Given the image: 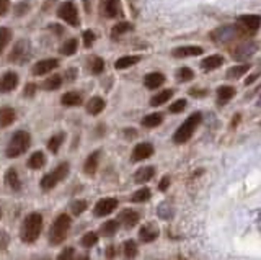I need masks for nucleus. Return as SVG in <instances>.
<instances>
[{
    "mask_svg": "<svg viewBox=\"0 0 261 260\" xmlns=\"http://www.w3.org/2000/svg\"><path fill=\"white\" fill-rule=\"evenodd\" d=\"M41 229H43V216L39 213H30L27 218H24L23 226H21V241L27 244H33L35 241H38Z\"/></svg>",
    "mask_w": 261,
    "mask_h": 260,
    "instance_id": "1",
    "label": "nucleus"
},
{
    "mask_svg": "<svg viewBox=\"0 0 261 260\" xmlns=\"http://www.w3.org/2000/svg\"><path fill=\"white\" fill-rule=\"evenodd\" d=\"M31 146V136L30 133L27 131H16L12 134L10 137V143H8L7 146V157L10 159H15L21 156V154H24L28 151V148Z\"/></svg>",
    "mask_w": 261,
    "mask_h": 260,
    "instance_id": "2",
    "label": "nucleus"
},
{
    "mask_svg": "<svg viewBox=\"0 0 261 260\" xmlns=\"http://www.w3.org/2000/svg\"><path fill=\"white\" fill-rule=\"evenodd\" d=\"M202 121V115L198 111V113H193L190 118L185 120V123L179 126L175 134H173V143L176 144H185L188 139H191V136L194 134V131L198 129V126L201 125Z\"/></svg>",
    "mask_w": 261,
    "mask_h": 260,
    "instance_id": "3",
    "label": "nucleus"
},
{
    "mask_svg": "<svg viewBox=\"0 0 261 260\" xmlns=\"http://www.w3.org/2000/svg\"><path fill=\"white\" fill-rule=\"evenodd\" d=\"M70 223L72 221L69 215H59L56 218V221L51 226V231H49V242H51L53 246H59V244L65 241L70 229Z\"/></svg>",
    "mask_w": 261,
    "mask_h": 260,
    "instance_id": "4",
    "label": "nucleus"
},
{
    "mask_svg": "<svg viewBox=\"0 0 261 260\" xmlns=\"http://www.w3.org/2000/svg\"><path fill=\"white\" fill-rule=\"evenodd\" d=\"M245 35H248V33L240 25H227V27H220L212 31L211 38H212V41H216V43H228Z\"/></svg>",
    "mask_w": 261,
    "mask_h": 260,
    "instance_id": "5",
    "label": "nucleus"
},
{
    "mask_svg": "<svg viewBox=\"0 0 261 260\" xmlns=\"http://www.w3.org/2000/svg\"><path fill=\"white\" fill-rule=\"evenodd\" d=\"M69 170H70V167H69V164L67 162H62L61 166H57L53 172H49V174H46L43 178H41V188H43L44 192H49V190H53L54 186L59 183V182H62L65 177L69 175Z\"/></svg>",
    "mask_w": 261,
    "mask_h": 260,
    "instance_id": "6",
    "label": "nucleus"
},
{
    "mask_svg": "<svg viewBox=\"0 0 261 260\" xmlns=\"http://www.w3.org/2000/svg\"><path fill=\"white\" fill-rule=\"evenodd\" d=\"M57 15L59 18L64 20L65 23H69L70 27H79V10H77V5L67 0V2L61 4L59 10H57Z\"/></svg>",
    "mask_w": 261,
    "mask_h": 260,
    "instance_id": "7",
    "label": "nucleus"
},
{
    "mask_svg": "<svg viewBox=\"0 0 261 260\" xmlns=\"http://www.w3.org/2000/svg\"><path fill=\"white\" fill-rule=\"evenodd\" d=\"M30 53H31V44L27 41V39H21V41L15 44L10 56H8V59L12 62H24L30 56Z\"/></svg>",
    "mask_w": 261,
    "mask_h": 260,
    "instance_id": "8",
    "label": "nucleus"
},
{
    "mask_svg": "<svg viewBox=\"0 0 261 260\" xmlns=\"http://www.w3.org/2000/svg\"><path fill=\"white\" fill-rule=\"evenodd\" d=\"M239 25L248 35L256 33L261 27V15H242V17H239Z\"/></svg>",
    "mask_w": 261,
    "mask_h": 260,
    "instance_id": "9",
    "label": "nucleus"
},
{
    "mask_svg": "<svg viewBox=\"0 0 261 260\" xmlns=\"http://www.w3.org/2000/svg\"><path fill=\"white\" fill-rule=\"evenodd\" d=\"M116 208H118V200L116 198H103L95 205L93 213L98 218H103V216L111 215Z\"/></svg>",
    "mask_w": 261,
    "mask_h": 260,
    "instance_id": "10",
    "label": "nucleus"
},
{
    "mask_svg": "<svg viewBox=\"0 0 261 260\" xmlns=\"http://www.w3.org/2000/svg\"><path fill=\"white\" fill-rule=\"evenodd\" d=\"M18 85V76L13 70H8L0 76V93H8Z\"/></svg>",
    "mask_w": 261,
    "mask_h": 260,
    "instance_id": "11",
    "label": "nucleus"
},
{
    "mask_svg": "<svg viewBox=\"0 0 261 260\" xmlns=\"http://www.w3.org/2000/svg\"><path fill=\"white\" fill-rule=\"evenodd\" d=\"M256 51H258V44H256V43H253V41H250V43H243L242 46L235 48L233 58H235L237 61H245V59L251 58V56L255 54Z\"/></svg>",
    "mask_w": 261,
    "mask_h": 260,
    "instance_id": "12",
    "label": "nucleus"
},
{
    "mask_svg": "<svg viewBox=\"0 0 261 260\" xmlns=\"http://www.w3.org/2000/svg\"><path fill=\"white\" fill-rule=\"evenodd\" d=\"M153 154V146L150 143H139L133 151V162H141L149 159Z\"/></svg>",
    "mask_w": 261,
    "mask_h": 260,
    "instance_id": "13",
    "label": "nucleus"
},
{
    "mask_svg": "<svg viewBox=\"0 0 261 260\" xmlns=\"http://www.w3.org/2000/svg\"><path fill=\"white\" fill-rule=\"evenodd\" d=\"M59 66V61L57 59H43V61H38L35 66H33V74L35 76H44L53 72L54 69H57Z\"/></svg>",
    "mask_w": 261,
    "mask_h": 260,
    "instance_id": "14",
    "label": "nucleus"
},
{
    "mask_svg": "<svg viewBox=\"0 0 261 260\" xmlns=\"http://www.w3.org/2000/svg\"><path fill=\"white\" fill-rule=\"evenodd\" d=\"M139 219H141V215H139L137 211H134V209H124V211H121V213H119V221H121L122 226L126 227V229L134 227L139 223Z\"/></svg>",
    "mask_w": 261,
    "mask_h": 260,
    "instance_id": "15",
    "label": "nucleus"
},
{
    "mask_svg": "<svg viewBox=\"0 0 261 260\" xmlns=\"http://www.w3.org/2000/svg\"><path fill=\"white\" fill-rule=\"evenodd\" d=\"M100 7H101V13L106 18H114L119 15L121 2L119 0H103Z\"/></svg>",
    "mask_w": 261,
    "mask_h": 260,
    "instance_id": "16",
    "label": "nucleus"
},
{
    "mask_svg": "<svg viewBox=\"0 0 261 260\" xmlns=\"http://www.w3.org/2000/svg\"><path fill=\"white\" fill-rule=\"evenodd\" d=\"M202 48L201 46H179L176 50L171 51V54L175 58H193V56H201L202 54Z\"/></svg>",
    "mask_w": 261,
    "mask_h": 260,
    "instance_id": "17",
    "label": "nucleus"
},
{
    "mask_svg": "<svg viewBox=\"0 0 261 260\" xmlns=\"http://www.w3.org/2000/svg\"><path fill=\"white\" fill-rule=\"evenodd\" d=\"M163 82H165V76H163L162 72H150V74H147L144 77V85L147 88H150V90L162 87Z\"/></svg>",
    "mask_w": 261,
    "mask_h": 260,
    "instance_id": "18",
    "label": "nucleus"
},
{
    "mask_svg": "<svg viewBox=\"0 0 261 260\" xmlns=\"http://www.w3.org/2000/svg\"><path fill=\"white\" fill-rule=\"evenodd\" d=\"M139 235H141L142 242L149 244V242H153L155 239L159 238V229H157V226H153V224H145V226L141 227Z\"/></svg>",
    "mask_w": 261,
    "mask_h": 260,
    "instance_id": "19",
    "label": "nucleus"
},
{
    "mask_svg": "<svg viewBox=\"0 0 261 260\" xmlns=\"http://www.w3.org/2000/svg\"><path fill=\"white\" fill-rule=\"evenodd\" d=\"M235 97V88L230 85H222L217 88V103L222 107V105H227Z\"/></svg>",
    "mask_w": 261,
    "mask_h": 260,
    "instance_id": "20",
    "label": "nucleus"
},
{
    "mask_svg": "<svg viewBox=\"0 0 261 260\" xmlns=\"http://www.w3.org/2000/svg\"><path fill=\"white\" fill-rule=\"evenodd\" d=\"M98 164H100V151H95V152L90 154V156L87 157V160H85V166H84L85 174L93 175L96 172V169H98Z\"/></svg>",
    "mask_w": 261,
    "mask_h": 260,
    "instance_id": "21",
    "label": "nucleus"
},
{
    "mask_svg": "<svg viewBox=\"0 0 261 260\" xmlns=\"http://www.w3.org/2000/svg\"><path fill=\"white\" fill-rule=\"evenodd\" d=\"M224 64V58L220 54H212V56H207L206 59L201 62V67L204 70H214L217 67H220Z\"/></svg>",
    "mask_w": 261,
    "mask_h": 260,
    "instance_id": "22",
    "label": "nucleus"
},
{
    "mask_svg": "<svg viewBox=\"0 0 261 260\" xmlns=\"http://www.w3.org/2000/svg\"><path fill=\"white\" fill-rule=\"evenodd\" d=\"M155 175V169L153 167H142V169H139L137 172L134 174V180L137 183H147L149 180H152Z\"/></svg>",
    "mask_w": 261,
    "mask_h": 260,
    "instance_id": "23",
    "label": "nucleus"
},
{
    "mask_svg": "<svg viewBox=\"0 0 261 260\" xmlns=\"http://www.w3.org/2000/svg\"><path fill=\"white\" fill-rule=\"evenodd\" d=\"M15 118H16V113H15L13 108H10V107L0 108V126H2V128L10 126L15 121Z\"/></svg>",
    "mask_w": 261,
    "mask_h": 260,
    "instance_id": "24",
    "label": "nucleus"
},
{
    "mask_svg": "<svg viewBox=\"0 0 261 260\" xmlns=\"http://www.w3.org/2000/svg\"><path fill=\"white\" fill-rule=\"evenodd\" d=\"M105 110V100L101 97H93V99H90L88 103H87V111L90 115H100V113Z\"/></svg>",
    "mask_w": 261,
    "mask_h": 260,
    "instance_id": "25",
    "label": "nucleus"
},
{
    "mask_svg": "<svg viewBox=\"0 0 261 260\" xmlns=\"http://www.w3.org/2000/svg\"><path fill=\"white\" fill-rule=\"evenodd\" d=\"M139 61H141V56H122V58H119L116 62H114V67L118 70H122V69L134 66V64H137Z\"/></svg>",
    "mask_w": 261,
    "mask_h": 260,
    "instance_id": "26",
    "label": "nucleus"
},
{
    "mask_svg": "<svg viewBox=\"0 0 261 260\" xmlns=\"http://www.w3.org/2000/svg\"><path fill=\"white\" fill-rule=\"evenodd\" d=\"M61 103L64 105V107H77V105L82 103V95L77 92H67V93L62 95Z\"/></svg>",
    "mask_w": 261,
    "mask_h": 260,
    "instance_id": "27",
    "label": "nucleus"
},
{
    "mask_svg": "<svg viewBox=\"0 0 261 260\" xmlns=\"http://www.w3.org/2000/svg\"><path fill=\"white\" fill-rule=\"evenodd\" d=\"M162 121H163L162 113H150V115L142 118V126L144 128H157L162 125Z\"/></svg>",
    "mask_w": 261,
    "mask_h": 260,
    "instance_id": "28",
    "label": "nucleus"
},
{
    "mask_svg": "<svg viewBox=\"0 0 261 260\" xmlns=\"http://www.w3.org/2000/svg\"><path fill=\"white\" fill-rule=\"evenodd\" d=\"M250 70V64H240V66H233L227 70L225 77L227 79H240L242 76H245Z\"/></svg>",
    "mask_w": 261,
    "mask_h": 260,
    "instance_id": "29",
    "label": "nucleus"
},
{
    "mask_svg": "<svg viewBox=\"0 0 261 260\" xmlns=\"http://www.w3.org/2000/svg\"><path fill=\"white\" fill-rule=\"evenodd\" d=\"M5 180H7V183H8V186H10L12 190H20L21 188V182H20V177H18V174H16V170L15 169H10L7 172V175H5Z\"/></svg>",
    "mask_w": 261,
    "mask_h": 260,
    "instance_id": "30",
    "label": "nucleus"
},
{
    "mask_svg": "<svg viewBox=\"0 0 261 260\" xmlns=\"http://www.w3.org/2000/svg\"><path fill=\"white\" fill-rule=\"evenodd\" d=\"M171 97H173V90H162L160 93H157L155 97H152V100H150V105L152 107H160V105L163 103H167Z\"/></svg>",
    "mask_w": 261,
    "mask_h": 260,
    "instance_id": "31",
    "label": "nucleus"
},
{
    "mask_svg": "<svg viewBox=\"0 0 261 260\" xmlns=\"http://www.w3.org/2000/svg\"><path fill=\"white\" fill-rule=\"evenodd\" d=\"M46 164V156L41 151H38V152H35L33 156L30 157V160H28V167H31V169H35V170H38V169H41Z\"/></svg>",
    "mask_w": 261,
    "mask_h": 260,
    "instance_id": "32",
    "label": "nucleus"
},
{
    "mask_svg": "<svg viewBox=\"0 0 261 260\" xmlns=\"http://www.w3.org/2000/svg\"><path fill=\"white\" fill-rule=\"evenodd\" d=\"M130 30H133V25H130V23H127V21H119V23H116V25L113 27L111 36L113 38H119L122 35H126L127 31H130Z\"/></svg>",
    "mask_w": 261,
    "mask_h": 260,
    "instance_id": "33",
    "label": "nucleus"
},
{
    "mask_svg": "<svg viewBox=\"0 0 261 260\" xmlns=\"http://www.w3.org/2000/svg\"><path fill=\"white\" fill-rule=\"evenodd\" d=\"M77 50H79V41H77L75 38H70V39H67V41L62 44L61 53L64 56H73V54L77 53Z\"/></svg>",
    "mask_w": 261,
    "mask_h": 260,
    "instance_id": "34",
    "label": "nucleus"
},
{
    "mask_svg": "<svg viewBox=\"0 0 261 260\" xmlns=\"http://www.w3.org/2000/svg\"><path fill=\"white\" fill-rule=\"evenodd\" d=\"M119 229V223L116 221V219H110V221H106L103 226H101V234L106 235V238H110V235L116 234V231Z\"/></svg>",
    "mask_w": 261,
    "mask_h": 260,
    "instance_id": "35",
    "label": "nucleus"
},
{
    "mask_svg": "<svg viewBox=\"0 0 261 260\" xmlns=\"http://www.w3.org/2000/svg\"><path fill=\"white\" fill-rule=\"evenodd\" d=\"M64 133H59V134H54L51 139H49V144H47V148H49V151L51 152H57L61 149V146H62V143H64Z\"/></svg>",
    "mask_w": 261,
    "mask_h": 260,
    "instance_id": "36",
    "label": "nucleus"
},
{
    "mask_svg": "<svg viewBox=\"0 0 261 260\" xmlns=\"http://www.w3.org/2000/svg\"><path fill=\"white\" fill-rule=\"evenodd\" d=\"M152 197V192L149 188H141V190H137L133 197H130V201H134V203H144L147 200H150Z\"/></svg>",
    "mask_w": 261,
    "mask_h": 260,
    "instance_id": "37",
    "label": "nucleus"
},
{
    "mask_svg": "<svg viewBox=\"0 0 261 260\" xmlns=\"http://www.w3.org/2000/svg\"><path fill=\"white\" fill-rule=\"evenodd\" d=\"M10 39H12V31L10 28H0V54L4 53V50L7 48V44L10 43Z\"/></svg>",
    "mask_w": 261,
    "mask_h": 260,
    "instance_id": "38",
    "label": "nucleus"
},
{
    "mask_svg": "<svg viewBox=\"0 0 261 260\" xmlns=\"http://www.w3.org/2000/svg\"><path fill=\"white\" fill-rule=\"evenodd\" d=\"M137 252H139V249H137V244L134 241L129 239V241L124 242V255H126V258H136Z\"/></svg>",
    "mask_w": 261,
    "mask_h": 260,
    "instance_id": "39",
    "label": "nucleus"
},
{
    "mask_svg": "<svg viewBox=\"0 0 261 260\" xmlns=\"http://www.w3.org/2000/svg\"><path fill=\"white\" fill-rule=\"evenodd\" d=\"M61 84H62V77L56 74V76H51L46 80L44 88H46V90H57V88L61 87Z\"/></svg>",
    "mask_w": 261,
    "mask_h": 260,
    "instance_id": "40",
    "label": "nucleus"
},
{
    "mask_svg": "<svg viewBox=\"0 0 261 260\" xmlns=\"http://www.w3.org/2000/svg\"><path fill=\"white\" fill-rule=\"evenodd\" d=\"M105 69V62L101 58H92L90 59V70H92V74L98 76V74H101Z\"/></svg>",
    "mask_w": 261,
    "mask_h": 260,
    "instance_id": "41",
    "label": "nucleus"
},
{
    "mask_svg": "<svg viewBox=\"0 0 261 260\" xmlns=\"http://www.w3.org/2000/svg\"><path fill=\"white\" fill-rule=\"evenodd\" d=\"M176 79L179 80V82H188V80L194 79V72L190 67H181L176 72Z\"/></svg>",
    "mask_w": 261,
    "mask_h": 260,
    "instance_id": "42",
    "label": "nucleus"
},
{
    "mask_svg": "<svg viewBox=\"0 0 261 260\" xmlns=\"http://www.w3.org/2000/svg\"><path fill=\"white\" fill-rule=\"evenodd\" d=\"M98 242V234L96 232H87L84 238H82V246L84 247H93Z\"/></svg>",
    "mask_w": 261,
    "mask_h": 260,
    "instance_id": "43",
    "label": "nucleus"
},
{
    "mask_svg": "<svg viewBox=\"0 0 261 260\" xmlns=\"http://www.w3.org/2000/svg\"><path fill=\"white\" fill-rule=\"evenodd\" d=\"M70 208H72V213L75 215V216H79V215H82L87 209V201L85 200H77V201L72 203Z\"/></svg>",
    "mask_w": 261,
    "mask_h": 260,
    "instance_id": "44",
    "label": "nucleus"
},
{
    "mask_svg": "<svg viewBox=\"0 0 261 260\" xmlns=\"http://www.w3.org/2000/svg\"><path fill=\"white\" fill-rule=\"evenodd\" d=\"M185 108H186V100L185 99H179L173 105H170V113H181Z\"/></svg>",
    "mask_w": 261,
    "mask_h": 260,
    "instance_id": "45",
    "label": "nucleus"
},
{
    "mask_svg": "<svg viewBox=\"0 0 261 260\" xmlns=\"http://www.w3.org/2000/svg\"><path fill=\"white\" fill-rule=\"evenodd\" d=\"M30 10V4L28 2H20V4H16L15 7V15L16 17H23L24 13H27Z\"/></svg>",
    "mask_w": 261,
    "mask_h": 260,
    "instance_id": "46",
    "label": "nucleus"
},
{
    "mask_svg": "<svg viewBox=\"0 0 261 260\" xmlns=\"http://www.w3.org/2000/svg\"><path fill=\"white\" fill-rule=\"evenodd\" d=\"M93 41H95V33H93L92 30H87L85 33H84V44H85V48H92Z\"/></svg>",
    "mask_w": 261,
    "mask_h": 260,
    "instance_id": "47",
    "label": "nucleus"
},
{
    "mask_svg": "<svg viewBox=\"0 0 261 260\" xmlns=\"http://www.w3.org/2000/svg\"><path fill=\"white\" fill-rule=\"evenodd\" d=\"M73 255H75V250H73V247H67V249H64L61 252L59 260H73Z\"/></svg>",
    "mask_w": 261,
    "mask_h": 260,
    "instance_id": "48",
    "label": "nucleus"
},
{
    "mask_svg": "<svg viewBox=\"0 0 261 260\" xmlns=\"http://www.w3.org/2000/svg\"><path fill=\"white\" fill-rule=\"evenodd\" d=\"M8 9H10V0H0V17H4Z\"/></svg>",
    "mask_w": 261,
    "mask_h": 260,
    "instance_id": "49",
    "label": "nucleus"
},
{
    "mask_svg": "<svg viewBox=\"0 0 261 260\" xmlns=\"http://www.w3.org/2000/svg\"><path fill=\"white\" fill-rule=\"evenodd\" d=\"M36 92V85L35 84H27L24 87V97H33Z\"/></svg>",
    "mask_w": 261,
    "mask_h": 260,
    "instance_id": "50",
    "label": "nucleus"
},
{
    "mask_svg": "<svg viewBox=\"0 0 261 260\" xmlns=\"http://www.w3.org/2000/svg\"><path fill=\"white\" fill-rule=\"evenodd\" d=\"M168 186H170V177H163L162 180H160V183H159V190L165 192Z\"/></svg>",
    "mask_w": 261,
    "mask_h": 260,
    "instance_id": "51",
    "label": "nucleus"
},
{
    "mask_svg": "<svg viewBox=\"0 0 261 260\" xmlns=\"http://www.w3.org/2000/svg\"><path fill=\"white\" fill-rule=\"evenodd\" d=\"M8 244V238L5 232H0V249H5Z\"/></svg>",
    "mask_w": 261,
    "mask_h": 260,
    "instance_id": "52",
    "label": "nucleus"
},
{
    "mask_svg": "<svg viewBox=\"0 0 261 260\" xmlns=\"http://www.w3.org/2000/svg\"><path fill=\"white\" fill-rule=\"evenodd\" d=\"M114 255H116V249H114V246H110L108 249H106V257L113 258Z\"/></svg>",
    "mask_w": 261,
    "mask_h": 260,
    "instance_id": "53",
    "label": "nucleus"
},
{
    "mask_svg": "<svg viewBox=\"0 0 261 260\" xmlns=\"http://www.w3.org/2000/svg\"><path fill=\"white\" fill-rule=\"evenodd\" d=\"M258 77H259V74H251L247 80H245V84H247V85H251V84L255 82V80L258 79Z\"/></svg>",
    "mask_w": 261,
    "mask_h": 260,
    "instance_id": "54",
    "label": "nucleus"
},
{
    "mask_svg": "<svg viewBox=\"0 0 261 260\" xmlns=\"http://www.w3.org/2000/svg\"><path fill=\"white\" fill-rule=\"evenodd\" d=\"M190 93L193 97H204V95H207V90H190Z\"/></svg>",
    "mask_w": 261,
    "mask_h": 260,
    "instance_id": "55",
    "label": "nucleus"
},
{
    "mask_svg": "<svg viewBox=\"0 0 261 260\" xmlns=\"http://www.w3.org/2000/svg\"><path fill=\"white\" fill-rule=\"evenodd\" d=\"M239 121H240V115H235V118H233V121H232V128H235Z\"/></svg>",
    "mask_w": 261,
    "mask_h": 260,
    "instance_id": "56",
    "label": "nucleus"
},
{
    "mask_svg": "<svg viewBox=\"0 0 261 260\" xmlns=\"http://www.w3.org/2000/svg\"><path fill=\"white\" fill-rule=\"evenodd\" d=\"M126 136L134 137V136H136V131H134V129H127V131H126Z\"/></svg>",
    "mask_w": 261,
    "mask_h": 260,
    "instance_id": "57",
    "label": "nucleus"
},
{
    "mask_svg": "<svg viewBox=\"0 0 261 260\" xmlns=\"http://www.w3.org/2000/svg\"><path fill=\"white\" fill-rule=\"evenodd\" d=\"M79 260H90V258H88V255H80Z\"/></svg>",
    "mask_w": 261,
    "mask_h": 260,
    "instance_id": "58",
    "label": "nucleus"
},
{
    "mask_svg": "<svg viewBox=\"0 0 261 260\" xmlns=\"http://www.w3.org/2000/svg\"><path fill=\"white\" fill-rule=\"evenodd\" d=\"M0 218H2V209H0Z\"/></svg>",
    "mask_w": 261,
    "mask_h": 260,
    "instance_id": "59",
    "label": "nucleus"
},
{
    "mask_svg": "<svg viewBox=\"0 0 261 260\" xmlns=\"http://www.w3.org/2000/svg\"><path fill=\"white\" fill-rule=\"evenodd\" d=\"M43 260H49V258H43Z\"/></svg>",
    "mask_w": 261,
    "mask_h": 260,
    "instance_id": "60",
    "label": "nucleus"
}]
</instances>
